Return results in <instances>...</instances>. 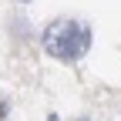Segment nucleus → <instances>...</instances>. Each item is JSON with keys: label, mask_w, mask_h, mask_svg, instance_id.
I'll list each match as a JSON object with an SVG mask.
<instances>
[{"label": "nucleus", "mask_w": 121, "mask_h": 121, "mask_svg": "<svg viewBox=\"0 0 121 121\" xmlns=\"http://www.w3.org/2000/svg\"><path fill=\"white\" fill-rule=\"evenodd\" d=\"M0 111H4V98H0Z\"/></svg>", "instance_id": "obj_2"}, {"label": "nucleus", "mask_w": 121, "mask_h": 121, "mask_svg": "<svg viewBox=\"0 0 121 121\" xmlns=\"http://www.w3.org/2000/svg\"><path fill=\"white\" fill-rule=\"evenodd\" d=\"M44 51L57 60H81L91 51V27L84 20H74V17H60L51 20L40 34Z\"/></svg>", "instance_id": "obj_1"}]
</instances>
